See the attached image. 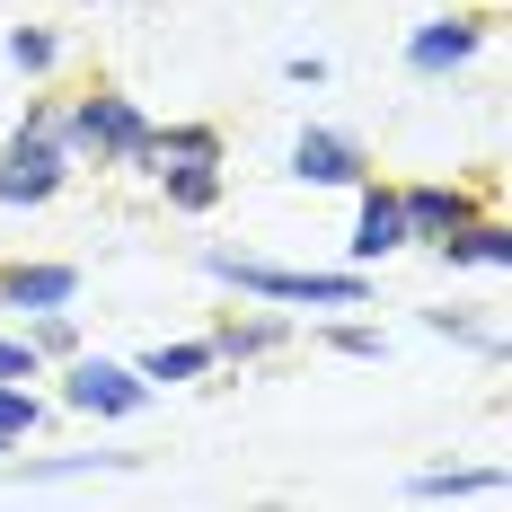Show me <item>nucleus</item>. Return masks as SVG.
<instances>
[{
    "label": "nucleus",
    "instance_id": "nucleus-1",
    "mask_svg": "<svg viewBox=\"0 0 512 512\" xmlns=\"http://www.w3.org/2000/svg\"><path fill=\"white\" fill-rule=\"evenodd\" d=\"M204 274L265 309H371L380 292V274H362V265H265L248 248H204Z\"/></svg>",
    "mask_w": 512,
    "mask_h": 512
},
{
    "label": "nucleus",
    "instance_id": "nucleus-2",
    "mask_svg": "<svg viewBox=\"0 0 512 512\" xmlns=\"http://www.w3.org/2000/svg\"><path fill=\"white\" fill-rule=\"evenodd\" d=\"M45 380H53V407L89 415V424H133V415H151V398H159L151 380L133 371V354H98V345L62 354Z\"/></svg>",
    "mask_w": 512,
    "mask_h": 512
},
{
    "label": "nucleus",
    "instance_id": "nucleus-3",
    "mask_svg": "<svg viewBox=\"0 0 512 512\" xmlns=\"http://www.w3.org/2000/svg\"><path fill=\"white\" fill-rule=\"evenodd\" d=\"M62 142H71V159H98V168H142L151 106L124 89H80V98H62Z\"/></svg>",
    "mask_w": 512,
    "mask_h": 512
},
{
    "label": "nucleus",
    "instance_id": "nucleus-4",
    "mask_svg": "<svg viewBox=\"0 0 512 512\" xmlns=\"http://www.w3.org/2000/svg\"><path fill=\"white\" fill-rule=\"evenodd\" d=\"M71 142L53 133V124H18L9 142H0V212H36L53 204L62 186H71Z\"/></svg>",
    "mask_w": 512,
    "mask_h": 512
},
{
    "label": "nucleus",
    "instance_id": "nucleus-5",
    "mask_svg": "<svg viewBox=\"0 0 512 512\" xmlns=\"http://www.w3.org/2000/svg\"><path fill=\"white\" fill-rule=\"evenodd\" d=\"M283 177L309 186V195H354L362 177H371V151H362V133H345V124H301L292 151H283Z\"/></svg>",
    "mask_w": 512,
    "mask_h": 512
},
{
    "label": "nucleus",
    "instance_id": "nucleus-6",
    "mask_svg": "<svg viewBox=\"0 0 512 512\" xmlns=\"http://www.w3.org/2000/svg\"><path fill=\"white\" fill-rule=\"evenodd\" d=\"M486 53V18L477 9H442V18H424V27H407V80H451V71H468Z\"/></svg>",
    "mask_w": 512,
    "mask_h": 512
},
{
    "label": "nucleus",
    "instance_id": "nucleus-7",
    "mask_svg": "<svg viewBox=\"0 0 512 512\" xmlns=\"http://www.w3.org/2000/svg\"><path fill=\"white\" fill-rule=\"evenodd\" d=\"M407 204H398V186H380V177H362L354 186V239H345V265L362 274H380L389 256H407Z\"/></svg>",
    "mask_w": 512,
    "mask_h": 512
},
{
    "label": "nucleus",
    "instance_id": "nucleus-8",
    "mask_svg": "<svg viewBox=\"0 0 512 512\" xmlns=\"http://www.w3.org/2000/svg\"><path fill=\"white\" fill-rule=\"evenodd\" d=\"M398 204H407V239H415V248H433V239H451L460 221H477L486 195L460 186V177H415V186H398Z\"/></svg>",
    "mask_w": 512,
    "mask_h": 512
},
{
    "label": "nucleus",
    "instance_id": "nucleus-9",
    "mask_svg": "<svg viewBox=\"0 0 512 512\" xmlns=\"http://www.w3.org/2000/svg\"><path fill=\"white\" fill-rule=\"evenodd\" d=\"M433 256H442V274H512V221L504 212H477L451 239H433Z\"/></svg>",
    "mask_w": 512,
    "mask_h": 512
},
{
    "label": "nucleus",
    "instance_id": "nucleus-10",
    "mask_svg": "<svg viewBox=\"0 0 512 512\" xmlns=\"http://www.w3.org/2000/svg\"><path fill=\"white\" fill-rule=\"evenodd\" d=\"M80 301V265L62 256H27V265H0V309H71Z\"/></svg>",
    "mask_w": 512,
    "mask_h": 512
},
{
    "label": "nucleus",
    "instance_id": "nucleus-11",
    "mask_svg": "<svg viewBox=\"0 0 512 512\" xmlns=\"http://www.w3.org/2000/svg\"><path fill=\"white\" fill-rule=\"evenodd\" d=\"M283 345H292V318H283V309H230V318H221V327H212V354L221 362H265V354H283Z\"/></svg>",
    "mask_w": 512,
    "mask_h": 512
},
{
    "label": "nucleus",
    "instance_id": "nucleus-12",
    "mask_svg": "<svg viewBox=\"0 0 512 512\" xmlns=\"http://www.w3.org/2000/svg\"><path fill=\"white\" fill-rule=\"evenodd\" d=\"M159 204L186 212V221H204V212H221V195H230V177H221V159H159Z\"/></svg>",
    "mask_w": 512,
    "mask_h": 512
},
{
    "label": "nucleus",
    "instance_id": "nucleus-13",
    "mask_svg": "<svg viewBox=\"0 0 512 512\" xmlns=\"http://www.w3.org/2000/svg\"><path fill=\"white\" fill-rule=\"evenodd\" d=\"M133 371H142L151 389H186V380H212L221 354H212V336H168V345H142Z\"/></svg>",
    "mask_w": 512,
    "mask_h": 512
},
{
    "label": "nucleus",
    "instance_id": "nucleus-14",
    "mask_svg": "<svg viewBox=\"0 0 512 512\" xmlns=\"http://www.w3.org/2000/svg\"><path fill=\"white\" fill-rule=\"evenodd\" d=\"M407 495L415 504H495V495H504V468L495 460L486 468H415Z\"/></svg>",
    "mask_w": 512,
    "mask_h": 512
},
{
    "label": "nucleus",
    "instance_id": "nucleus-15",
    "mask_svg": "<svg viewBox=\"0 0 512 512\" xmlns=\"http://www.w3.org/2000/svg\"><path fill=\"white\" fill-rule=\"evenodd\" d=\"M424 336H442V345H468L477 362H504V327L495 318H468V309H424Z\"/></svg>",
    "mask_w": 512,
    "mask_h": 512
},
{
    "label": "nucleus",
    "instance_id": "nucleus-16",
    "mask_svg": "<svg viewBox=\"0 0 512 512\" xmlns=\"http://www.w3.org/2000/svg\"><path fill=\"white\" fill-rule=\"evenodd\" d=\"M45 424H53V398H36V380H0V442L9 451H27Z\"/></svg>",
    "mask_w": 512,
    "mask_h": 512
},
{
    "label": "nucleus",
    "instance_id": "nucleus-17",
    "mask_svg": "<svg viewBox=\"0 0 512 512\" xmlns=\"http://www.w3.org/2000/svg\"><path fill=\"white\" fill-rule=\"evenodd\" d=\"M0 62H9L18 80H53V71H62V36L27 18V27H9V36H0Z\"/></svg>",
    "mask_w": 512,
    "mask_h": 512
},
{
    "label": "nucleus",
    "instance_id": "nucleus-18",
    "mask_svg": "<svg viewBox=\"0 0 512 512\" xmlns=\"http://www.w3.org/2000/svg\"><path fill=\"white\" fill-rule=\"evenodd\" d=\"M159 159H230L221 151V124H151V151H142V177Z\"/></svg>",
    "mask_w": 512,
    "mask_h": 512
},
{
    "label": "nucleus",
    "instance_id": "nucleus-19",
    "mask_svg": "<svg viewBox=\"0 0 512 512\" xmlns=\"http://www.w3.org/2000/svg\"><path fill=\"white\" fill-rule=\"evenodd\" d=\"M18 336L36 345V362H45V371H53V362H62V354H80V345H89L71 309H27V318H18Z\"/></svg>",
    "mask_w": 512,
    "mask_h": 512
},
{
    "label": "nucleus",
    "instance_id": "nucleus-20",
    "mask_svg": "<svg viewBox=\"0 0 512 512\" xmlns=\"http://www.w3.org/2000/svg\"><path fill=\"white\" fill-rule=\"evenodd\" d=\"M318 345H327V354H345V362H389V336H380L371 318H327V327H318Z\"/></svg>",
    "mask_w": 512,
    "mask_h": 512
},
{
    "label": "nucleus",
    "instance_id": "nucleus-21",
    "mask_svg": "<svg viewBox=\"0 0 512 512\" xmlns=\"http://www.w3.org/2000/svg\"><path fill=\"white\" fill-rule=\"evenodd\" d=\"M98 468H124V451H71V460H27L18 486H71V477H98Z\"/></svg>",
    "mask_w": 512,
    "mask_h": 512
},
{
    "label": "nucleus",
    "instance_id": "nucleus-22",
    "mask_svg": "<svg viewBox=\"0 0 512 512\" xmlns=\"http://www.w3.org/2000/svg\"><path fill=\"white\" fill-rule=\"evenodd\" d=\"M0 380H45V362H36L27 336H0Z\"/></svg>",
    "mask_w": 512,
    "mask_h": 512
},
{
    "label": "nucleus",
    "instance_id": "nucleus-23",
    "mask_svg": "<svg viewBox=\"0 0 512 512\" xmlns=\"http://www.w3.org/2000/svg\"><path fill=\"white\" fill-rule=\"evenodd\" d=\"M283 80H292V89H327L336 71H327V53H283Z\"/></svg>",
    "mask_w": 512,
    "mask_h": 512
},
{
    "label": "nucleus",
    "instance_id": "nucleus-24",
    "mask_svg": "<svg viewBox=\"0 0 512 512\" xmlns=\"http://www.w3.org/2000/svg\"><path fill=\"white\" fill-rule=\"evenodd\" d=\"M0 468H9V442H0Z\"/></svg>",
    "mask_w": 512,
    "mask_h": 512
}]
</instances>
